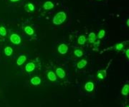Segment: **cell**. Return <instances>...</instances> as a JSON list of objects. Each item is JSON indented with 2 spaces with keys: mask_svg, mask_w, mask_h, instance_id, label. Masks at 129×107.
<instances>
[{
  "mask_svg": "<svg viewBox=\"0 0 129 107\" xmlns=\"http://www.w3.org/2000/svg\"><path fill=\"white\" fill-rule=\"evenodd\" d=\"M88 64V61L86 60H82L78 62L77 64V67L79 69H81L82 68H84V66H86Z\"/></svg>",
  "mask_w": 129,
  "mask_h": 107,
  "instance_id": "obj_11",
  "label": "cell"
},
{
  "mask_svg": "<svg viewBox=\"0 0 129 107\" xmlns=\"http://www.w3.org/2000/svg\"><path fill=\"white\" fill-rule=\"evenodd\" d=\"M96 36L94 33L91 32L89 34L88 40L91 43H93L96 40Z\"/></svg>",
  "mask_w": 129,
  "mask_h": 107,
  "instance_id": "obj_14",
  "label": "cell"
},
{
  "mask_svg": "<svg viewBox=\"0 0 129 107\" xmlns=\"http://www.w3.org/2000/svg\"><path fill=\"white\" fill-rule=\"evenodd\" d=\"M107 75V71L105 70H102L99 71L98 75V77L99 79H103Z\"/></svg>",
  "mask_w": 129,
  "mask_h": 107,
  "instance_id": "obj_18",
  "label": "cell"
},
{
  "mask_svg": "<svg viewBox=\"0 0 129 107\" xmlns=\"http://www.w3.org/2000/svg\"><path fill=\"white\" fill-rule=\"evenodd\" d=\"M67 19V15L65 12L60 11L58 13L53 17V22L55 25H60L64 23Z\"/></svg>",
  "mask_w": 129,
  "mask_h": 107,
  "instance_id": "obj_1",
  "label": "cell"
},
{
  "mask_svg": "<svg viewBox=\"0 0 129 107\" xmlns=\"http://www.w3.org/2000/svg\"><path fill=\"white\" fill-rule=\"evenodd\" d=\"M123 44L122 43H119L116 46V49L118 51H120L123 47Z\"/></svg>",
  "mask_w": 129,
  "mask_h": 107,
  "instance_id": "obj_22",
  "label": "cell"
},
{
  "mask_svg": "<svg viewBox=\"0 0 129 107\" xmlns=\"http://www.w3.org/2000/svg\"><path fill=\"white\" fill-rule=\"evenodd\" d=\"M129 107V106H127V107Z\"/></svg>",
  "mask_w": 129,
  "mask_h": 107,
  "instance_id": "obj_27",
  "label": "cell"
},
{
  "mask_svg": "<svg viewBox=\"0 0 129 107\" xmlns=\"http://www.w3.org/2000/svg\"><path fill=\"white\" fill-rule=\"evenodd\" d=\"M31 84L34 85H38L41 82V79L38 76H34L30 80Z\"/></svg>",
  "mask_w": 129,
  "mask_h": 107,
  "instance_id": "obj_5",
  "label": "cell"
},
{
  "mask_svg": "<svg viewBox=\"0 0 129 107\" xmlns=\"http://www.w3.org/2000/svg\"><path fill=\"white\" fill-rule=\"evenodd\" d=\"M10 41L14 44L18 45L21 42V38L19 35L16 34H12L10 37Z\"/></svg>",
  "mask_w": 129,
  "mask_h": 107,
  "instance_id": "obj_2",
  "label": "cell"
},
{
  "mask_svg": "<svg viewBox=\"0 0 129 107\" xmlns=\"http://www.w3.org/2000/svg\"><path fill=\"white\" fill-rule=\"evenodd\" d=\"M86 39L85 36L82 35L79 36L78 39V43L80 45H83L86 42Z\"/></svg>",
  "mask_w": 129,
  "mask_h": 107,
  "instance_id": "obj_17",
  "label": "cell"
},
{
  "mask_svg": "<svg viewBox=\"0 0 129 107\" xmlns=\"http://www.w3.org/2000/svg\"><path fill=\"white\" fill-rule=\"evenodd\" d=\"M126 56L127 57V58L129 59V49H128L127 50V51H126Z\"/></svg>",
  "mask_w": 129,
  "mask_h": 107,
  "instance_id": "obj_24",
  "label": "cell"
},
{
  "mask_svg": "<svg viewBox=\"0 0 129 107\" xmlns=\"http://www.w3.org/2000/svg\"><path fill=\"white\" fill-rule=\"evenodd\" d=\"M74 55H75L76 56H78V57H80L83 55V51L79 49L75 50L74 51Z\"/></svg>",
  "mask_w": 129,
  "mask_h": 107,
  "instance_id": "obj_20",
  "label": "cell"
},
{
  "mask_svg": "<svg viewBox=\"0 0 129 107\" xmlns=\"http://www.w3.org/2000/svg\"><path fill=\"white\" fill-rule=\"evenodd\" d=\"M127 25H128V26H129V19H128V20H127Z\"/></svg>",
  "mask_w": 129,
  "mask_h": 107,
  "instance_id": "obj_26",
  "label": "cell"
},
{
  "mask_svg": "<svg viewBox=\"0 0 129 107\" xmlns=\"http://www.w3.org/2000/svg\"><path fill=\"white\" fill-rule=\"evenodd\" d=\"M68 50V47L64 44H60L58 48V51L61 55H65L67 54Z\"/></svg>",
  "mask_w": 129,
  "mask_h": 107,
  "instance_id": "obj_3",
  "label": "cell"
},
{
  "mask_svg": "<svg viewBox=\"0 0 129 107\" xmlns=\"http://www.w3.org/2000/svg\"><path fill=\"white\" fill-rule=\"evenodd\" d=\"M4 51L5 54L7 56H10L13 53V50L12 49V48L10 46H7L4 48Z\"/></svg>",
  "mask_w": 129,
  "mask_h": 107,
  "instance_id": "obj_12",
  "label": "cell"
},
{
  "mask_svg": "<svg viewBox=\"0 0 129 107\" xmlns=\"http://www.w3.org/2000/svg\"><path fill=\"white\" fill-rule=\"evenodd\" d=\"M54 5L52 2L50 1H48L45 2L43 5V8L45 10H50L53 9Z\"/></svg>",
  "mask_w": 129,
  "mask_h": 107,
  "instance_id": "obj_10",
  "label": "cell"
},
{
  "mask_svg": "<svg viewBox=\"0 0 129 107\" xmlns=\"http://www.w3.org/2000/svg\"><path fill=\"white\" fill-rule=\"evenodd\" d=\"M11 2H17V1H19V0H10Z\"/></svg>",
  "mask_w": 129,
  "mask_h": 107,
  "instance_id": "obj_25",
  "label": "cell"
},
{
  "mask_svg": "<svg viewBox=\"0 0 129 107\" xmlns=\"http://www.w3.org/2000/svg\"><path fill=\"white\" fill-rule=\"evenodd\" d=\"M35 68V65L33 62H29L25 66V70L28 72H30L34 70Z\"/></svg>",
  "mask_w": 129,
  "mask_h": 107,
  "instance_id": "obj_4",
  "label": "cell"
},
{
  "mask_svg": "<svg viewBox=\"0 0 129 107\" xmlns=\"http://www.w3.org/2000/svg\"><path fill=\"white\" fill-rule=\"evenodd\" d=\"M105 31L104 30H101L98 33V38L100 39H101L105 36Z\"/></svg>",
  "mask_w": 129,
  "mask_h": 107,
  "instance_id": "obj_21",
  "label": "cell"
},
{
  "mask_svg": "<svg viewBox=\"0 0 129 107\" xmlns=\"http://www.w3.org/2000/svg\"><path fill=\"white\" fill-rule=\"evenodd\" d=\"M56 73L57 76L61 79L64 78L65 76V72L62 68H57L56 70Z\"/></svg>",
  "mask_w": 129,
  "mask_h": 107,
  "instance_id": "obj_7",
  "label": "cell"
},
{
  "mask_svg": "<svg viewBox=\"0 0 129 107\" xmlns=\"http://www.w3.org/2000/svg\"><path fill=\"white\" fill-rule=\"evenodd\" d=\"M129 85L126 84L124 85V87L122 90V95L124 96H127L129 93Z\"/></svg>",
  "mask_w": 129,
  "mask_h": 107,
  "instance_id": "obj_15",
  "label": "cell"
},
{
  "mask_svg": "<svg viewBox=\"0 0 129 107\" xmlns=\"http://www.w3.org/2000/svg\"><path fill=\"white\" fill-rule=\"evenodd\" d=\"M24 8L25 9V10L28 12L33 11L34 10V5L31 3H29V4H26V5H25Z\"/></svg>",
  "mask_w": 129,
  "mask_h": 107,
  "instance_id": "obj_16",
  "label": "cell"
},
{
  "mask_svg": "<svg viewBox=\"0 0 129 107\" xmlns=\"http://www.w3.org/2000/svg\"><path fill=\"white\" fill-rule=\"evenodd\" d=\"M100 41H97L94 44V46L95 47H98V46H99V44H100Z\"/></svg>",
  "mask_w": 129,
  "mask_h": 107,
  "instance_id": "obj_23",
  "label": "cell"
},
{
  "mask_svg": "<svg viewBox=\"0 0 129 107\" xmlns=\"http://www.w3.org/2000/svg\"><path fill=\"white\" fill-rule=\"evenodd\" d=\"M27 57L24 55H21L18 57L17 61V64L18 66H21L26 61Z\"/></svg>",
  "mask_w": 129,
  "mask_h": 107,
  "instance_id": "obj_8",
  "label": "cell"
},
{
  "mask_svg": "<svg viewBox=\"0 0 129 107\" xmlns=\"http://www.w3.org/2000/svg\"></svg>",
  "mask_w": 129,
  "mask_h": 107,
  "instance_id": "obj_28",
  "label": "cell"
},
{
  "mask_svg": "<svg viewBox=\"0 0 129 107\" xmlns=\"http://www.w3.org/2000/svg\"><path fill=\"white\" fill-rule=\"evenodd\" d=\"M7 31L5 29V28L3 26H1L0 27V35L4 36L7 35Z\"/></svg>",
  "mask_w": 129,
  "mask_h": 107,
  "instance_id": "obj_19",
  "label": "cell"
},
{
  "mask_svg": "<svg viewBox=\"0 0 129 107\" xmlns=\"http://www.w3.org/2000/svg\"><path fill=\"white\" fill-rule=\"evenodd\" d=\"M47 76L49 80L51 81H55L57 80L56 75L53 71H49L48 73Z\"/></svg>",
  "mask_w": 129,
  "mask_h": 107,
  "instance_id": "obj_9",
  "label": "cell"
},
{
  "mask_svg": "<svg viewBox=\"0 0 129 107\" xmlns=\"http://www.w3.org/2000/svg\"><path fill=\"white\" fill-rule=\"evenodd\" d=\"M24 31L27 34L29 35H33V34L34 33V31L33 29L32 28H31L29 26H27L25 27L24 28Z\"/></svg>",
  "mask_w": 129,
  "mask_h": 107,
  "instance_id": "obj_13",
  "label": "cell"
},
{
  "mask_svg": "<svg viewBox=\"0 0 129 107\" xmlns=\"http://www.w3.org/2000/svg\"><path fill=\"white\" fill-rule=\"evenodd\" d=\"M94 88V85L93 82H89L84 85V89L88 92H92Z\"/></svg>",
  "mask_w": 129,
  "mask_h": 107,
  "instance_id": "obj_6",
  "label": "cell"
}]
</instances>
